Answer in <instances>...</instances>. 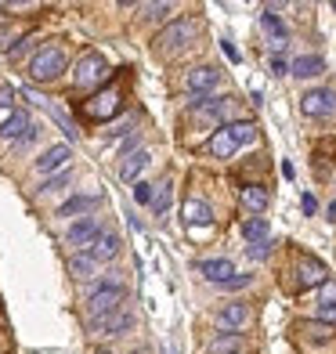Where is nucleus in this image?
<instances>
[{
	"mask_svg": "<svg viewBox=\"0 0 336 354\" xmlns=\"http://www.w3.org/2000/svg\"><path fill=\"white\" fill-rule=\"evenodd\" d=\"M84 112H87L91 120H109V116H116V112H120V94H116V91L94 94V98L84 105Z\"/></svg>",
	"mask_w": 336,
	"mask_h": 354,
	"instance_id": "obj_9",
	"label": "nucleus"
},
{
	"mask_svg": "<svg viewBox=\"0 0 336 354\" xmlns=\"http://www.w3.org/2000/svg\"><path fill=\"white\" fill-rule=\"evenodd\" d=\"M261 26H264V29H268V33L275 37V40H286V22H282V19H279V15L271 11V8L261 15Z\"/></svg>",
	"mask_w": 336,
	"mask_h": 354,
	"instance_id": "obj_28",
	"label": "nucleus"
},
{
	"mask_svg": "<svg viewBox=\"0 0 336 354\" xmlns=\"http://www.w3.org/2000/svg\"><path fill=\"white\" fill-rule=\"evenodd\" d=\"M217 80H221L217 69L199 66V69H192V73L185 76V87H188L192 94H206V91H214V87H217Z\"/></svg>",
	"mask_w": 336,
	"mask_h": 354,
	"instance_id": "obj_14",
	"label": "nucleus"
},
{
	"mask_svg": "<svg viewBox=\"0 0 336 354\" xmlns=\"http://www.w3.org/2000/svg\"><path fill=\"white\" fill-rule=\"evenodd\" d=\"M127 329H134V315L131 311H116L109 318L91 322V333H98V336H123Z\"/></svg>",
	"mask_w": 336,
	"mask_h": 354,
	"instance_id": "obj_8",
	"label": "nucleus"
},
{
	"mask_svg": "<svg viewBox=\"0 0 336 354\" xmlns=\"http://www.w3.org/2000/svg\"><path fill=\"white\" fill-rule=\"evenodd\" d=\"M253 282V275H232L228 282H221V289H224V293H239V289H246Z\"/></svg>",
	"mask_w": 336,
	"mask_h": 354,
	"instance_id": "obj_32",
	"label": "nucleus"
},
{
	"mask_svg": "<svg viewBox=\"0 0 336 354\" xmlns=\"http://www.w3.org/2000/svg\"><path fill=\"white\" fill-rule=\"evenodd\" d=\"M94 206H98V196H76V199H69V203H62V206H58V217L87 214V210H94Z\"/></svg>",
	"mask_w": 336,
	"mask_h": 354,
	"instance_id": "obj_24",
	"label": "nucleus"
},
{
	"mask_svg": "<svg viewBox=\"0 0 336 354\" xmlns=\"http://www.w3.org/2000/svg\"><path fill=\"white\" fill-rule=\"evenodd\" d=\"M174 8L170 4H141V19H149V22H159V19H167Z\"/></svg>",
	"mask_w": 336,
	"mask_h": 354,
	"instance_id": "obj_31",
	"label": "nucleus"
},
{
	"mask_svg": "<svg viewBox=\"0 0 336 354\" xmlns=\"http://www.w3.org/2000/svg\"><path fill=\"white\" fill-rule=\"evenodd\" d=\"M300 206H304V214H308V217H311V214L318 210V203H315V196H304V199H300Z\"/></svg>",
	"mask_w": 336,
	"mask_h": 354,
	"instance_id": "obj_39",
	"label": "nucleus"
},
{
	"mask_svg": "<svg viewBox=\"0 0 336 354\" xmlns=\"http://www.w3.org/2000/svg\"><path fill=\"white\" fill-rule=\"evenodd\" d=\"M318 322H329V326H336V304H322V308H318Z\"/></svg>",
	"mask_w": 336,
	"mask_h": 354,
	"instance_id": "obj_35",
	"label": "nucleus"
},
{
	"mask_svg": "<svg viewBox=\"0 0 336 354\" xmlns=\"http://www.w3.org/2000/svg\"><path fill=\"white\" fill-rule=\"evenodd\" d=\"M152 188H156V185H149V181H138V185H134V199H138V203H149V206H152V196H156Z\"/></svg>",
	"mask_w": 336,
	"mask_h": 354,
	"instance_id": "obj_33",
	"label": "nucleus"
},
{
	"mask_svg": "<svg viewBox=\"0 0 336 354\" xmlns=\"http://www.w3.org/2000/svg\"><path fill=\"white\" fill-rule=\"evenodd\" d=\"M243 235H246L250 246H253V243H264V239H268V221H264V217H250V221L243 224Z\"/></svg>",
	"mask_w": 336,
	"mask_h": 354,
	"instance_id": "obj_27",
	"label": "nucleus"
},
{
	"mask_svg": "<svg viewBox=\"0 0 336 354\" xmlns=\"http://www.w3.org/2000/svg\"><path fill=\"white\" fill-rule=\"evenodd\" d=\"M206 351H210V354H239V351H243V336H239V333L214 336V340L206 344Z\"/></svg>",
	"mask_w": 336,
	"mask_h": 354,
	"instance_id": "obj_21",
	"label": "nucleus"
},
{
	"mask_svg": "<svg viewBox=\"0 0 336 354\" xmlns=\"http://www.w3.org/2000/svg\"><path fill=\"white\" fill-rule=\"evenodd\" d=\"M250 322V308L246 304H224V308L217 311V326H224V329H243Z\"/></svg>",
	"mask_w": 336,
	"mask_h": 354,
	"instance_id": "obj_16",
	"label": "nucleus"
},
{
	"mask_svg": "<svg viewBox=\"0 0 336 354\" xmlns=\"http://www.w3.org/2000/svg\"><path fill=\"white\" fill-rule=\"evenodd\" d=\"M329 282V271L322 261H300L297 264V286L300 289H315V286H326Z\"/></svg>",
	"mask_w": 336,
	"mask_h": 354,
	"instance_id": "obj_10",
	"label": "nucleus"
},
{
	"mask_svg": "<svg viewBox=\"0 0 336 354\" xmlns=\"http://www.w3.org/2000/svg\"><path fill=\"white\" fill-rule=\"evenodd\" d=\"M224 109H228V102H224V98L203 94V98L192 102V116H196V120H206V123H217V120L224 116Z\"/></svg>",
	"mask_w": 336,
	"mask_h": 354,
	"instance_id": "obj_12",
	"label": "nucleus"
},
{
	"mask_svg": "<svg viewBox=\"0 0 336 354\" xmlns=\"http://www.w3.org/2000/svg\"><path fill=\"white\" fill-rule=\"evenodd\" d=\"M123 300H127V289L116 286V282H105V286H98L87 297V318L98 322V318L116 315V311H123Z\"/></svg>",
	"mask_w": 336,
	"mask_h": 354,
	"instance_id": "obj_1",
	"label": "nucleus"
},
{
	"mask_svg": "<svg viewBox=\"0 0 336 354\" xmlns=\"http://www.w3.org/2000/svg\"><path fill=\"white\" fill-rule=\"evenodd\" d=\"M149 159H152L149 152H131V156L123 159V167H120V177H123V181H134V185H138V174L149 167Z\"/></svg>",
	"mask_w": 336,
	"mask_h": 354,
	"instance_id": "obj_20",
	"label": "nucleus"
},
{
	"mask_svg": "<svg viewBox=\"0 0 336 354\" xmlns=\"http://www.w3.org/2000/svg\"><path fill=\"white\" fill-rule=\"evenodd\" d=\"M322 73H326V58L322 55H300L290 66V76H297V80H315Z\"/></svg>",
	"mask_w": 336,
	"mask_h": 354,
	"instance_id": "obj_15",
	"label": "nucleus"
},
{
	"mask_svg": "<svg viewBox=\"0 0 336 354\" xmlns=\"http://www.w3.org/2000/svg\"><path fill=\"white\" fill-rule=\"evenodd\" d=\"M73 181V170H62V174H55V177H47V181L40 185V192H62Z\"/></svg>",
	"mask_w": 336,
	"mask_h": 354,
	"instance_id": "obj_30",
	"label": "nucleus"
},
{
	"mask_svg": "<svg viewBox=\"0 0 336 354\" xmlns=\"http://www.w3.org/2000/svg\"><path fill=\"white\" fill-rule=\"evenodd\" d=\"M246 253L253 257V261H264V257H271V239H264V243H253V246H246Z\"/></svg>",
	"mask_w": 336,
	"mask_h": 354,
	"instance_id": "obj_34",
	"label": "nucleus"
},
{
	"mask_svg": "<svg viewBox=\"0 0 336 354\" xmlns=\"http://www.w3.org/2000/svg\"><path fill=\"white\" fill-rule=\"evenodd\" d=\"M196 271H199V275L206 279V282H228L232 275H235V268H232V261H228V257H214V261H199L196 264Z\"/></svg>",
	"mask_w": 336,
	"mask_h": 354,
	"instance_id": "obj_11",
	"label": "nucleus"
},
{
	"mask_svg": "<svg viewBox=\"0 0 336 354\" xmlns=\"http://www.w3.org/2000/svg\"><path fill=\"white\" fill-rule=\"evenodd\" d=\"M224 55H228V58H232V62H239V51H235V47H232V44H228V40H224Z\"/></svg>",
	"mask_w": 336,
	"mask_h": 354,
	"instance_id": "obj_40",
	"label": "nucleus"
},
{
	"mask_svg": "<svg viewBox=\"0 0 336 354\" xmlns=\"http://www.w3.org/2000/svg\"><path fill=\"white\" fill-rule=\"evenodd\" d=\"M98 354H109V351H98Z\"/></svg>",
	"mask_w": 336,
	"mask_h": 354,
	"instance_id": "obj_42",
	"label": "nucleus"
},
{
	"mask_svg": "<svg viewBox=\"0 0 336 354\" xmlns=\"http://www.w3.org/2000/svg\"><path fill=\"white\" fill-rule=\"evenodd\" d=\"M271 73H275V76H286V73H290V66H286L282 55H271Z\"/></svg>",
	"mask_w": 336,
	"mask_h": 354,
	"instance_id": "obj_36",
	"label": "nucleus"
},
{
	"mask_svg": "<svg viewBox=\"0 0 336 354\" xmlns=\"http://www.w3.org/2000/svg\"><path fill=\"white\" fill-rule=\"evenodd\" d=\"M243 206H246L250 214H264L268 210V192L261 185H246L243 188Z\"/></svg>",
	"mask_w": 336,
	"mask_h": 354,
	"instance_id": "obj_23",
	"label": "nucleus"
},
{
	"mask_svg": "<svg viewBox=\"0 0 336 354\" xmlns=\"http://www.w3.org/2000/svg\"><path fill=\"white\" fill-rule=\"evenodd\" d=\"M62 73H66V51L62 47H40V51L33 55V62H29V76L37 80V84H51V80H58Z\"/></svg>",
	"mask_w": 336,
	"mask_h": 354,
	"instance_id": "obj_2",
	"label": "nucleus"
},
{
	"mask_svg": "<svg viewBox=\"0 0 336 354\" xmlns=\"http://www.w3.org/2000/svg\"><path fill=\"white\" fill-rule=\"evenodd\" d=\"M29 131H33V123H29V116H26L22 109H15L11 116L0 123V138H4V141H22Z\"/></svg>",
	"mask_w": 336,
	"mask_h": 354,
	"instance_id": "obj_13",
	"label": "nucleus"
},
{
	"mask_svg": "<svg viewBox=\"0 0 336 354\" xmlns=\"http://www.w3.org/2000/svg\"><path fill=\"white\" fill-rule=\"evenodd\" d=\"M228 131H232L235 145H246V141H253V134H257V127H253L250 120H239V123H232V127H228Z\"/></svg>",
	"mask_w": 336,
	"mask_h": 354,
	"instance_id": "obj_29",
	"label": "nucleus"
},
{
	"mask_svg": "<svg viewBox=\"0 0 336 354\" xmlns=\"http://www.w3.org/2000/svg\"><path fill=\"white\" fill-rule=\"evenodd\" d=\"M192 37H196V22L178 19V22H170L152 44H156V51H181L185 44H192Z\"/></svg>",
	"mask_w": 336,
	"mask_h": 354,
	"instance_id": "obj_3",
	"label": "nucleus"
},
{
	"mask_svg": "<svg viewBox=\"0 0 336 354\" xmlns=\"http://www.w3.org/2000/svg\"><path fill=\"white\" fill-rule=\"evenodd\" d=\"M91 257H94V261H116V257H120V239L116 235H112V232H102L98 239H94V246L87 250Z\"/></svg>",
	"mask_w": 336,
	"mask_h": 354,
	"instance_id": "obj_18",
	"label": "nucleus"
},
{
	"mask_svg": "<svg viewBox=\"0 0 336 354\" xmlns=\"http://www.w3.org/2000/svg\"><path fill=\"white\" fill-rule=\"evenodd\" d=\"M69 145H51L47 152H40V159H37V174H47V177H55V174H62V170H69L66 163H69Z\"/></svg>",
	"mask_w": 336,
	"mask_h": 354,
	"instance_id": "obj_7",
	"label": "nucleus"
},
{
	"mask_svg": "<svg viewBox=\"0 0 336 354\" xmlns=\"http://www.w3.org/2000/svg\"><path fill=\"white\" fill-rule=\"evenodd\" d=\"M170 203H174V185L170 181H163V185H156V196H152V210L163 217L167 210H170Z\"/></svg>",
	"mask_w": 336,
	"mask_h": 354,
	"instance_id": "obj_26",
	"label": "nucleus"
},
{
	"mask_svg": "<svg viewBox=\"0 0 336 354\" xmlns=\"http://www.w3.org/2000/svg\"><path fill=\"white\" fill-rule=\"evenodd\" d=\"M322 304H336V282L333 279L322 286Z\"/></svg>",
	"mask_w": 336,
	"mask_h": 354,
	"instance_id": "obj_38",
	"label": "nucleus"
},
{
	"mask_svg": "<svg viewBox=\"0 0 336 354\" xmlns=\"http://www.w3.org/2000/svg\"><path fill=\"white\" fill-rule=\"evenodd\" d=\"M105 73H109V62H105V55H98V51H87L84 58L76 62V87H94V84H102L105 80Z\"/></svg>",
	"mask_w": 336,
	"mask_h": 354,
	"instance_id": "obj_5",
	"label": "nucleus"
},
{
	"mask_svg": "<svg viewBox=\"0 0 336 354\" xmlns=\"http://www.w3.org/2000/svg\"><path fill=\"white\" fill-rule=\"evenodd\" d=\"M185 224L192 228V224H196V228H210L214 224V210H210V203H203V199H188L185 203Z\"/></svg>",
	"mask_w": 336,
	"mask_h": 354,
	"instance_id": "obj_17",
	"label": "nucleus"
},
{
	"mask_svg": "<svg viewBox=\"0 0 336 354\" xmlns=\"http://www.w3.org/2000/svg\"><path fill=\"white\" fill-rule=\"evenodd\" d=\"M235 149H239V145H235V138H232L228 127H221V131H217L210 141H206V152L217 156V159H232V156H235Z\"/></svg>",
	"mask_w": 336,
	"mask_h": 354,
	"instance_id": "obj_19",
	"label": "nucleus"
},
{
	"mask_svg": "<svg viewBox=\"0 0 336 354\" xmlns=\"http://www.w3.org/2000/svg\"><path fill=\"white\" fill-rule=\"evenodd\" d=\"M15 105V87H0V109H11Z\"/></svg>",
	"mask_w": 336,
	"mask_h": 354,
	"instance_id": "obj_37",
	"label": "nucleus"
},
{
	"mask_svg": "<svg viewBox=\"0 0 336 354\" xmlns=\"http://www.w3.org/2000/svg\"><path fill=\"white\" fill-rule=\"evenodd\" d=\"M69 271H73L76 279H91L94 271H98V261H94L91 253H76L73 261H69Z\"/></svg>",
	"mask_w": 336,
	"mask_h": 354,
	"instance_id": "obj_25",
	"label": "nucleus"
},
{
	"mask_svg": "<svg viewBox=\"0 0 336 354\" xmlns=\"http://www.w3.org/2000/svg\"><path fill=\"white\" fill-rule=\"evenodd\" d=\"M329 221H336V203L329 206Z\"/></svg>",
	"mask_w": 336,
	"mask_h": 354,
	"instance_id": "obj_41",
	"label": "nucleus"
},
{
	"mask_svg": "<svg viewBox=\"0 0 336 354\" xmlns=\"http://www.w3.org/2000/svg\"><path fill=\"white\" fill-rule=\"evenodd\" d=\"M300 112L311 120H322V116H333L336 112V91L333 87H315L300 98Z\"/></svg>",
	"mask_w": 336,
	"mask_h": 354,
	"instance_id": "obj_4",
	"label": "nucleus"
},
{
	"mask_svg": "<svg viewBox=\"0 0 336 354\" xmlns=\"http://www.w3.org/2000/svg\"><path fill=\"white\" fill-rule=\"evenodd\" d=\"M304 333H308L311 344H329L336 336V326H329V322H318V318H308L304 322Z\"/></svg>",
	"mask_w": 336,
	"mask_h": 354,
	"instance_id": "obj_22",
	"label": "nucleus"
},
{
	"mask_svg": "<svg viewBox=\"0 0 336 354\" xmlns=\"http://www.w3.org/2000/svg\"><path fill=\"white\" fill-rule=\"evenodd\" d=\"M102 235V224H98V217H80L76 224H69V246H76L80 253H87L91 246H94V239Z\"/></svg>",
	"mask_w": 336,
	"mask_h": 354,
	"instance_id": "obj_6",
	"label": "nucleus"
}]
</instances>
